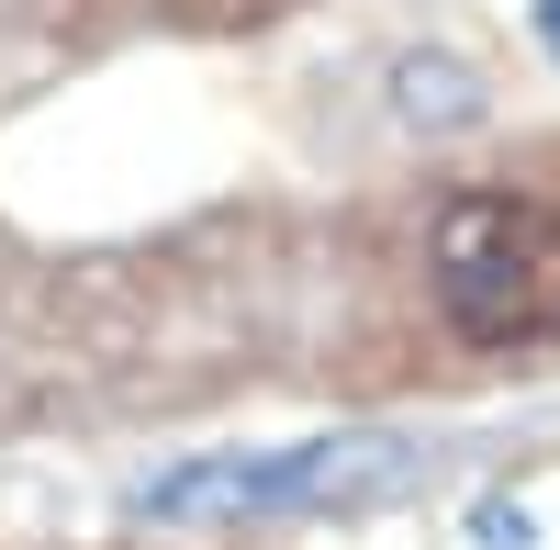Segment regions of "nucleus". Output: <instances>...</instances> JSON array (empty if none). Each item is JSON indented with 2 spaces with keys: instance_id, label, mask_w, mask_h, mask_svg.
<instances>
[{
  "instance_id": "5",
  "label": "nucleus",
  "mask_w": 560,
  "mask_h": 550,
  "mask_svg": "<svg viewBox=\"0 0 560 550\" xmlns=\"http://www.w3.org/2000/svg\"><path fill=\"white\" fill-rule=\"evenodd\" d=\"M538 45H549V57H560V0H538Z\"/></svg>"
},
{
  "instance_id": "4",
  "label": "nucleus",
  "mask_w": 560,
  "mask_h": 550,
  "mask_svg": "<svg viewBox=\"0 0 560 550\" xmlns=\"http://www.w3.org/2000/svg\"><path fill=\"white\" fill-rule=\"evenodd\" d=\"M482 550H527V506H482Z\"/></svg>"
},
{
  "instance_id": "3",
  "label": "nucleus",
  "mask_w": 560,
  "mask_h": 550,
  "mask_svg": "<svg viewBox=\"0 0 560 550\" xmlns=\"http://www.w3.org/2000/svg\"><path fill=\"white\" fill-rule=\"evenodd\" d=\"M393 113L404 124H482V79L459 57H404L393 68Z\"/></svg>"
},
{
  "instance_id": "1",
  "label": "nucleus",
  "mask_w": 560,
  "mask_h": 550,
  "mask_svg": "<svg viewBox=\"0 0 560 550\" xmlns=\"http://www.w3.org/2000/svg\"><path fill=\"white\" fill-rule=\"evenodd\" d=\"M438 472L427 438L404 427H337V438H280V449H191L135 483L147 528H280V517H359L393 506Z\"/></svg>"
},
{
  "instance_id": "2",
  "label": "nucleus",
  "mask_w": 560,
  "mask_h": 550,
  "mask_svg": "<svg viewBox=\"0 0 560 550\" xmlns=\"http://www.w3.org/2000/svg\"><path fill=\"white\" fill-rule=\"evenodd\" d=\"M427 293L448 337L527 348L560 326V214L538 192H448L427 225Z\"/></svg>"
}]
</instances>
